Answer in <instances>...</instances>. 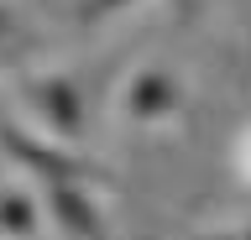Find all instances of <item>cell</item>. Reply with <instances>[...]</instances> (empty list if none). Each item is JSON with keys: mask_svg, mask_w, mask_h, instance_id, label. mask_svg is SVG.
I'll list each match as a JSON object with an SVG mask.
<instances>
[{"mask_svg": "<svg viewBox=\"0 0 251 240\" xmlns=\"http://www.w3.org/2000/svg\"><path fill=\"white\" fill-rule=\"evenodd\" d=\"M16 32H21V21H16V11L5 5V0H0V42H11Z\"/></svg>", "mask_w": 251, "mask_h": 240, "instance_id": "obj_7", "label": "cell"}, {"mask_svg": "<svg viewBox=\"0 0 251 240\" xmlns=\"http://www.w3.org/2000/svg\"><path fill=\"white\" fill-rule=\"evenodd\" d=\"M47 209L68 240H110L105 209L89 193V183H47Z\"/></svg>", "mask_w": 251, "mask_h": 240, "instance_id": "obj_4", "label": "cell"}, {"mask_svg": "<svg viewBox=\"0 0 251 240\" xmlns=\"http://www.w3.org/2000/svg\"><path fill=\"white\" fill-rule=\"evenodd\" d=\"M21 94H26L37 120H42L58 141H68V146L84 141V131H89V99H84L74 73H31V79L21 84Z\"/></svg>", "mask_w": 251, "mask_h": 240, "instance_id": "obj_2", "label": "cell"}, {"mask_svg": "<svg viewBox=\"0 0 251 240\" xmlns=\"http://www.w3.org/2000/svg\"><path fill=\"white\" fill-rule=\"evenodd\" d=\"M121 110L131 126H162L173 115L183 110V79H178V68H162V63H147L131 73L121 94Z\"/></svg>", "mask_w": 251, "mask_h": 240, "instance_id": "obj_3", "label": "cell"}, {"mask_svg": "<svg viewBox=\"0 0 251 240\" xmlns=\"http://www.w3.org/2000/svg\"><path fill=\"white\" fill-rule=\"evenodd\" d=\"M126 5H136V0H84V5H78V21H84V26H94V21L115 16V11H126Z\"/></svg>", "mask_w": 251, "mask_h": 240, "instance_id": "obj_6", "label": "cell"}, {"mask_svg": "<svg viewBox=\"0 0 251 240\" xmlns=\"http://www.w3.org/2000/svg\"><path fill=\"white\" fill-rule=\"evenodd\" d=\"M37 235V204L21 188H0V240H26Z\"/></svg>", "mask_w": 251, "mask_h": 240, "instance_id": "obj_5", "label": "cell"}, {"mask_svg": "<svg viewBox=\"0 0 251 240\" xmlns=\"http://www.w3.org/2000/svg\"><path fill=\"white\" fill-rule=\"evenodd\" d=\"M199 240H251V230H209V235H199Z\"/></svg>", "mask_w": 251, "mask_h": 240, "instance_id": "obj_9", "label": "cell"}, {"mask_svg": "<svg viewBox=\"0 0 251 240\" xmlns=\"http://www.w3.org/2000/svg\"><path fill=\"white\" fill-rule=\"evenodd\" d=\"M0 157L21 162L26 173H37L42 183H115L110 167H100L94 157H78V152H63V146H47L37 136H26L21 126H0Z\"/></svg>", "mask_w": 251, "mask_h": 240, "instance_id": "obj_1", "label": "cell"}, {"mask_svg": "<svg viewBox=\"0 0 251 240\" xmlns=\"http://www.w3.org/2000/svg\"><path fill=\"white\" fill-rule=\"evenodd\" d=\"M199 5H204V0H173V16H178V21H194Z\"/></svg>", "mask_w": 251, "mask_h": 240, "instance_id": "obj_8", "label": "cell"}]
</instances>
